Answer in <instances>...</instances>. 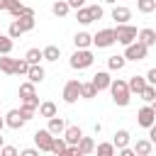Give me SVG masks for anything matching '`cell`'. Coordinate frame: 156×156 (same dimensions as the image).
Wrapping results in <instances>:
<instances>
[{"label":"cell","instance_id":"6da1fadb","mask_svg":"<svg viewBox=\"0 0 156 156\" xmlns=\"http://www.w3.org/2000/svg\"><path fill=\"white\" fill-rule=\"evenodd\" d=\"M110 93H112L115 105H119V107H127V105H129V100H132L129 83H127V80H122V78H117V80H112V83H110Z\"/></svg>","mask_w":156,"mask_h":156},{"label":"cell","instance_id":"7a4b0ae2","mask_svg":"<svg viewBox=\"0 0 156 156\" xmlns=\"http://www.w3.org/2000/svg\"><path fill=\"white\" fill-rule=\"evenodd\" d=\"M93 61H95V56H93V51H90V49H76L68 63H71V68H76V71H83V68L93 66Z\"/></svg>","mask_w":156,"mask_h":156},{"label":"cell","instance_id":"3957f363","mask_svg":"<svg viewBox=\"0 0 156 156\" xmlns=\"http://www.w3.org/2000/svg\"><path fill=\"white\" fill-rule=\"evenodd\" d=\"M146 54H149V46H146L144 41H139V39L124 46V58H127V61H144Z\"/></svg>","mask_w":156,"mask_h":156},{"label":"cell","instance_id":"277c9868","mask_svg":"<svg viewBox=\"0 0 156 156\" xmlns=\"http://www.w3.org/2000/svg\"><path fill=\"white\" fill-rule=\"evenodd\" d=\"M115 37H117V41H119V44H124V46H127V44L136 41L139 32H136V27H132V24H117Z\"/></svg>","mask_w":156,"mask_h":156},{"label":"cell","instance_id":"5b68a950","mask_svg":"<svg viewBox=\"0 0 156 156\" xmlns=\"http://www.w3.org/2000/svg\"><path fill=\"white\" fill-rule=\"evenodd\" d=\"M115 41H117L115 29H100V32L93 37V44H95L98 49H107V46H112Z\"/></svg>","mask_w":156,"mask_h":156},{"label":"cell","instance_id":"8992f818","mask_svg":"<svg viewBox=\"0 0 156 156\" xmlns=\"http://www.w3.org/2000/svg\"><path fill=\"white\" fill-rule=\"evenodd\" d=\"M34 141H37V149H39V151H51L54 134H51L49 129H37V132H34Z\"/></svg>","mask_w":156,"mask_h":156},{"label":"cell","instance_id":"52a82bcc","mask_svg":"<svg viewBox=\"0 0 156 156\" xmlns=\"http://www.w3.org/2000/svg\"><path fill=\"white\" fill-rule=\"evenodd\" d=\"M78 98H80V80H68L63 85V102L73 105Z\"/></svg>","mask_w":156,"mask_h":156},{"label":"cell","instance_id":"ba28073f","mask_svg":"<svg viewBox=\"0 0 156 156\" xmlns=\"http://www.w3.org/2000/svg\"><path fill=\"white\" fill-rule=\"evenodd\" d=\"M136 122H139L141 127H146V129H149V127L156 122V112H154V107H151V105L141 107V110L136 112Z\"/></svg>","mask_w":156,"mask_h":156},{"label":"cell","instance_id":"9c48e42d","mask_svg":"<svg viewBox=\"0 0 156 156\" xmlns=\"http://www.w3.org/2000/svg\"><path fill=\"white\" fill-rule=\"evenodd\" d=\"M24 122H27V119L22 117V112H20V110H10V112L5 115V124H7L10 129H22V127H24Z\"/></svg>","mask_w":156,"mask_h":156},{"label":"cell","instance_id":"30bf717a","mask_svg":"<svg viewBox=\"0 0 156 156\" xmlns=\"http://www.w3.org/2000/svg\"><path fill=\"white\" fill-rule=\"evenodd\" d=\"M112 20H115L117 24H127V22L132 20V10L124 7V5H115V7H112Z\"/></svg>","mask_w":156,"mask_h":156},{"label":"cell","instance_id":"8fae6325","mask_svg":"<svg viewBox=\"0 0 156 156\" xmlns=\"http://www.w3.org/2000/svg\"><path fill=\"white\" fill-rule=\"evenodd\" d=\"M110 83H112V78H110L107 71H98V73L93 76V85L98 88V93H100V90H110Z\"/></svg>","mask_w":156,"mask_h":156},{"label":"cell","instance_id":"7c38bea8","mask_svg":"<svg viewBox=\"0 0 156 156\" xmlns=\"http://www.w3.org/2000/svg\"><path fill=\"white\" fill-rule=\"evenodd\" d=\"M63 139H66L68 144H78V141L83 139V129H80L78 124H71V127H66V132H63Z\"/></svg>","mask_w":156,"mask_h":156},{"label":"cell","instance_id":"4fadbf2b","mask_svg":"<svg viewBox=\"0 0 156 156\" xmlns=\"http://www.w3.org/2000/svg\"><path fill=\"white\" fill-rule=\"evenodd\" d=\"M46 129H49L54 136L63 134V132H66V122H63V117H56V115H54V117H49V127H46Z\"/></svg>","mask_w":156,"mask_h":156},{"label":"cell","instance_id":"5bb4252c","mask_svg":"<svg viewBox=\"0 0 156 156\" xmlns=\"http://www.w3.org/2000/svg\"><path fill=\"white\" fill-rule=\"evenodd\" d=\"M15 63L17 58H10V54H0V71L7 76H15Z\"/></svg>","mask_w":156,"mask_h":156},{"label":"cell","instance_id":"9a60e30c","mask_svg":"<svg viewBox=\"0 0 156 156\" xmlns=\"http://www.w3.org/2000/svg\"><path fill=\"white\" fill-rule=\"evenodd\" d=\"M15 20H17V24H20L24 32L34 29V12H24V15H17Z\"/></svg>","mask_w":156,"mask_h":156},{"label":"cell","instance_id":"2e32d148","mask_svg":"<svg viewBox=\"0 0 156 156\" xmlns=\"http://www.w3.org/2000/svg\"><path fill=\"white\" fill-rule=\"evenodd\" d=\"M44 76H46V73H44V68H41L39 63H32V66H29V71H27V78H29L32 83H41V80H44Z\"/></svg>","mask_w":156,"mask_h":156},{"label":"cell","instance_id":"e0dca14e","mask_svg":"<svg viewBox=\"0 0 156 156\" xmlns=\"http://www.w3.org/2000/svg\"><path fill=\"white\" fill-rule=\"evenodd\" d=\"M127 83H129V90H132V93H136V95H139V93H141V90H144V88H146V83H149V80H146V78H144V76H132V78H129V80H127Z\"/></svg>","mask_w":156,"mask_h":156},{"label":"cell","instance_id":"ac0fdd59","mask_svg":"<svg viewBox=\"0 0 156 156\" xmlns=\"http://www.w3.org/2000/svg\"><path fill=\"white\" fill-rule=\"evenodd\" d=\"M151 151H154V141L151 139H139L136 146H134V154H139V156H149Z\"/></svg>","mask_w":156,"mask_h":156},{"label":"cell","instance_id":"d6986e66","mask_svg":"<svg viewBox=\"0 0 156 156\" xmlns=\"http://www.w3.org/2000/svg\"><path fill=\"white\" fill-rule=\"evenodd\" d=\"M73 44H76V49H88V46L93 44V37H90L88 32H78V34L73 37Z\"/></svg>","mask_w":156,"mask_h":156},{"label":"cell","instance_id":"ffe728a7","mask_svg":"<svg viewBox=\"0 0 156 156\" xmlns=\"http://www.w3.org/2000/svg\"><path fill=\"white\" fill-rule=\"evenodd\" d=\"M68 10H71L68 0H56V2L51 5V12H54L56 17H66V15H68Z\"/></svg>","mask_w":156,"mask_h":156},{"label":"cell","instance_id":"44dd1931","mask_svg":"<svg viewBox=\"0 0 156 156\" xmlns=\"http://www.w3.org/2000/svg\"><path fill=\"white\" fill-rule=\"evenodd\" d=\"M112 144H115L117 149L127 146V144H129V132H127V129H117V132H115V136H112Z\"/></svg>","mask_w":156,"mask_h":156},{"label":"cell","instance_id":"7402d4cb","mask_svg":"<svg viewBox=\"0 0 156 156\" xmlns=\"http://www.w3.org/2000/svg\"><path fill=\"white\" fill-rule=\"evenodd\" d=\"M78 151H80V156H85V154H93V151H95V141H93L90 136H83V139L78 141Z\"/></svg>","mask_w":156,"mask_h":156},{"label":"cell","instance_id":"603a6c76","mask_svg":"<svg viewBox=\"0 0 156 156\" xmlns=\"http://www.w3.org/2000/svg\"><path fill=\"white\" fill-rule=\"evenodd\" d=\"M139 41H144L146 46H154V44H156V29H149V27L141 29V32H139Z\"/></svg>","mask_w":156,"mask_h":156},{"label":"cell","instance_id":"cb8c5ba5","mask_svg":"<svg viewBox=\"0 0 156 156\" xmlns=\"http://www.w3.org/2000/svg\"><path fill=\"white\" fill-rule=\"evenodd\" d=\"M98 95V88L93 85V80L90 83H80V98H85V100H93Z\"/></svg>","mask_w":156,"mask_h":156},{"label":"cell","instance_id":"d4e9b609","mask_svg":"<svg viewBox=\"0 0 156 156\" xmlns=\"http://www.w3.org/2000/svg\"><path fill=\"white\" fill-rule=\"evenodd\" d=\"M39 115H41V117H46V119H49V117H54V115H56V102H51V100L41 102V105H39Z\"/></svg>","mask_w":156,"mask_h":156},{"label":"cell","instance_id":"484cf974","mask_svg":"<svg viewBox=\"0 0 156 156\" xmlns=\"http://www.w3.org/2000/svg\"><path fill=\"white\" fill-rule=\"evenodd\" d=\"M66 149H68V141L58 134V136H54V144H51V154H66Z\"/></svg>","mask_w":156,"mask_h":156},{"label":"cell","instance_id":"4316f807","mask_svg":"<svg viewBox=\"0 0 156 156\" xmlns=\"http://www.w3.org/2000/svg\"><path fill=\"white\" fill-rule=\"evenodd\" d=\"M139 98L146 100V102H154V100H156V85H154V83H146V88L139 93Z\"/></svg>","mask_w":156,"mask_h":156},{"label":"cell","instance_id":"83f0119b","mask_svg":"<svg viewBox=\"0 0 156 156\" xmlns=\"http://www.w3.org/2000/svg\"><path fill=\"white\" fill-rule=\"evenodd\" d=\"M136 10L141 15H149V12L156 10V0H136Z\"/></svg>","mask_w":156,"mask_h":156},{"label":"cell","instance_id":"f1b7e54d","mask_svg":"<svg viewBox=\"0 0 156 156\" xmlns=\"http://www.w3.org/2000/svg\"><path fill=\"white\" fill-rule=\"evenodd\" d=\"M76 20H78L80 24H90V22H93L90 7H78V12H76Z\"/></svg>","mask_w":156,"mask_h":156},{"label":"cell","instance_id":"f546056e","mask_svg":"<svg viewBox=\"0 0 156 156\" xmlns=\"http://www.w3.org/2000/svg\"><path fill=\"white\" fill-rule=\"evenodd\" d=\"M58 56H61V49H58L56 44H49V46L44 49V58H46V61H58Z\"/></svg>","mask_w":156,"mask_h":156},{"label":"cell","instance_id":"4dcf8cb0","mask_svg":"<svg viewBox=\"0 0 156 156\" xmlns=\"http://www.w3.org/2000/svg\"><path fill=\"white\" fill-rule=\"evenodd\" d=\"M124 63H127V58H124V56H110V58H107L110 71H122V68H124Z\"/></svg>","mask_w":156,"mask_h":156},{"label":"cell","instance_id":"1f68e13d","mask_svg":"<svg viewBox=\"0 0 156 156\" xmlns=\"http://www.w3.org/2000/svg\"><path fill=\"white\" fill-rule=\"evenodd\" d=\"M34 85H37V83H32V80L22 83V85H20V98L24 100V98H32V95H37V93H34Z\"/></svg>","mask_w":156,"mask_h":156},{"label":"cell","instance_id":"d6a6232c","mask_svg":"<svg viewBox=\"0 0 156 156\" xmlns=\"http://www.w3.org/2000/svg\"><path fill=\"white\" fill-rule=\"evenodd\" d=\"M24 58L29 61V66H32V63H39V61L44 58V51H39V49H29V51L24 54Z\"/></svg>","mask_w":156,"mask_h":156},{"label":"cell","instance_id":"836d02e7","mask_svg":"<svg viewBox=\"0 0 156 156\" xmlns=\"http://www.w3.org/2000/svg\"><path fill=\"white\" fill-rule=\"evenodd\" d=\"M10 51H12V37L0 34V54H10Z\"/></svg>","mask_w":156,"mask_h":156},{"label":"cell","instance_id":"e575fe53","mask_svg":"<svg viewBox=\"0 0 156 156\" xmlns=\"http://www.w3.org/2000/svg\"><path fill=\"white\" fill-rule=\"evenodd\" d=\"M7 34H10L12 39H20V37L24 34V29H22V27L17 24V20H15V22H10V29H7Z\"/></svg>","mask_w":156,"mask_h":156},{"label":"cell","instance_id":"d590c367","mask_svg":"<svg viewBox=\"0 0 156 156\" xmlns=\"http://www.w3.org/2000/svg\"><path fill=\"white\" fill-rule=\"evenodd\" d=\"M115 149H117V146H115V144H107V141H105V144H98V154H100V156H112Z\"/></svg>","mask_w":156,"mask_h":156},{"label":"cell","instance_id":"8d00e7d4","mask_svg":"<svg viewBox=\"0 0 156 156\" xmlns=\"http://www.w3.org/2000/svg\"><path fill=\"white\" fill-rule=\"evenodd\" d=\"M27 71H29V61H27V58H17V63H15V73H17V76H20V73L27 76Z\"/></svg>","mask_w":156,"mask_h":156},{"label":"cell","instance_id":"74e56055","mask_svg":"<svg viewBox=\"0 0 156 156\" xmlns=\"http://www.w3.org/2000/svg\"><path fill=\"white\" fill-rule=\"evenodd\" d=\"M39 105H41V102H39V98H37V95H32V98H24V100H22V107H29V110H39Z\"/></svg>","mask_w":156,"mask_h":156},{"label":"cell","instance_id":"f35d334b","mask_svg":"<svg viewBox=\"0 0 156 156\" xmlns=\"http://www.w3.org/2000/svg\"><path fill=\"white\" fill-rule=\"evenodd\" d=\"M90 15H93V22H95V20H102L105 10H102L100 5H90Z\"/></svg>","mask_w":156,"mask_h":156},{"label":"cell","instance_id":"ab89813d","mask_svg":"<svg viewBox=\"0 0 156 156\" xmlns=\"http://www.w3.org/2000/svg\"><path fill=\"white\" fill-rule=\"evenodd\" d=\"M0 154L2 156H17V149L15 146H0Z\"/></svg>","mask_w":156,"mask_h":156},{"label":"cell","instance_id":"60d3db41","mask_svg":"<svg viewBox=\"0 0 156 156\" xmlns=\"http://www.w3.org/2000/svg\"><path fill=\"white\" fill-rule=\"evenodd\" d=\"M20 112H22L24 119H32V117H34V110H29V107H20Z\"/></svg>","mask_w":156,"mask_h":156},{"label":"cell","instance_id":"b9f144b4","mask_svg":"<svg viewBox=\"0 0 156 156\" xmlns=\"http://www.w3.org/2000/svg\"><path fill=\"white\" fill-rule=\"evenodd\" d=\"M149 139H151V141L156 144V122H154V124L149 127Z\"/></svg>","mask_w":156,"mask_h":156},{"label":"cell","instance_id":"7bdbcfd3","mask_svg":"<svg viewBox=\"0 0 156 156\" xmlns=\"http://www.w3.org/2000/svg\"><path fill=\"white\" fill-rule=\"evenodd\" d=\"M146 80H149V83H154V85H156V68H151V71H149V73H146Z\"/></svg>","mask_w":156,"mask_h":156},{"label":"cell","instance_id":"ee69618b","mask_svg":"<svg viewBox=\"0 0 156 156\" xmlns=\"http://www.w3.org/2000/svg\"><path fill=\"white\" fill-rule=\"evenodd\" d=\"M22 156H39L37 149H22Z\"/></svg>","mask_w":156,"mask_h":156},{"label":"cell","instance_id":"f6af8a7d","mask_svg":"<svg viewBox=\"0 0 156 156\" xmlns=\"http://www.w3.org/2000/svg\"><path fill=\"white\" fill-rule=\"evenodd\" d=\"M119 154H122V156H134V149H129V146H122V149H119Z\"/></svg>","mask_w":156,"mask_h":156},{"label":"cell","instance_id":"bcb514c9","mask_svg":"<svg viewBox=\"0 0 156 156\" xmlns=\"http://www.w3.org/2000/svg\"><path fill=\"white\" fill-rule=\"evenodd\" d=\"M83 2H85V0H68V5H71V7H76V10H78V7H83Z\"/></svg>","mask_w":156,"mask_h":156},{"label":"cell","instance_id":"7dc6e473","mask_svg":"<svg viewBox=\"0 0 156 156\" xmlns=\"http://www.w3.org/2000/svg\"><path fill=\"white\" fill-rule=\"evenodd\" d=\"M2 127H7V124H5V117H0V132H2Z\"/></svg>","mask_w":156,"mask_h":156},{"label":"cell","instance_id":"c3c4849f","mask_svg":"<svg viewBox=\"0 0 156 156\" xmlns=\"http://www.w3.org/2000/svg\"><path fill=\"white\" fill-rule=\"evenodd\" d=\"M2 141H5V136H2V132H0V146H2Z\"/></svg>","mask_w":156,"mask_h":156},{"label":"cell","instance_id":"681fc988","mask_svg":"<svg viewBox=\"0 0 156 156\" xmlns=\"http://www.w3.org/2000/svg\"><path fill=\"white\" fill-rule=\"evenodd\" d=\"M0 10H5V0H0Z\"/></svg>","mask_w":156,"mask_h":156},{"label":"cell","instance_id":"f907efd6","mask_svg":"<svg viewBox=\"0 0 156 156\" xmlns=\"http://www.w3.org/2000/svg\"><path fill=\"white\" fill-rule=\"evenodd\" d=\"M105 2H110V5H115V2H117V0H105Z\"/></svg>","mask_w":156,"mask_h":156},{"label":"cell","instance_id":"816d5d0a","mask_svg":"<svg viewBox=\"0 0 156 156\" xmlns=\"http://www.w3.org/2000/svg\"><path fill=\"white\" fill-rule=\"evenodd\" d=\"M151 107H154V112H156V100H154V102H151Z\"/></svg>","mask_w":156,"mask_h":156}]
</instances>
